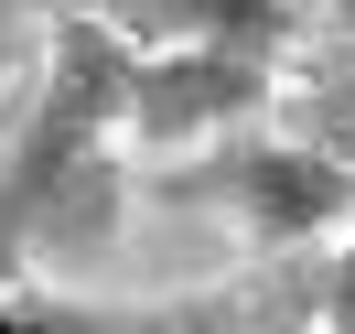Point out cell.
Wrapping results in <instances>:
<instances>
[{
	"mask_svg": "<svg viewBox=\"0 0 355 334\" xmlns=\"http://www.w3.org/2000/svg\"><path fill=\"white\" fill-rule=\"evenodd\" d=\"M280 130H302L312 151H334L355 173V54H334V65H312L302 87L280 97Z\"/></svg>",
	"mask_w": 355,
	"mask_h": 334,
	"instance_id": "obj_6",
	"label": "cell"
},
{
	"mask_svg": "<svg viewBox=\"0 0 355 334\" xmlns=\"http://www.w3.org/2000/svg\"><path fill=\"white\" fill-rule=\"evenodd\" d=\"M162 205H216L248 248H312L334 226H355V173L334 151H312L302 130H226L194 162L151 173Z\"/></svg>",
	"mask_w": 355,
	"mask_h": 334,
	"instance_id": "obj_2",
	"label": "cell"
},
{
	"mask_svg": "<svg viewBox=\"0 0 355 334\" xmlns=\"http://www.w3.org/2000/svg\"><path fill=\"white\" fill-rule=\"evenodd\" d=\"M312 312H323V324H355V237L334 248V269L312 281Z\"/></svg>",
	"mask_w": 355,
	"mask_h": 334,
	"instance_id": "obj_7",
	"label": "cell"
},
{
	"mask_svg": "<svg viewBox=\"0 0 355 334\" xmlns=\"http://www.w3.org/2000/svg\"><path fill=\"white\" fill-rule=\"evenodd\" d=\"M11 76H22V33H0V97H11Z\"/></svg>",
	"mask_w": 355,
	"mask_h": 334,
	"instance_id": "obj_9",
	"label": "cell"
},
{
	"mask_svg": "<svg viewBox=\"0 0 355 334\" xmlns=\"http://www.w3.org/2000/svg\"><path fill=\"white\" fill-rule=\"evenodd\" d=\"M76 11H108V0H0V22H76Z\"/></svg>",
	"mask_w": 355,
	"mask_h": 334,
	"instance_id": "obj_8",
	"label": "cell"
},
{
	"mask_svg": "<svg viewBox=\"0 0 355 334\" xmlns=\"http://www.w3.org/2000/svg\"><path fill=\"white\" fill-rule=\"evenodd\" d=\"M302 334H355V324H323V312H312V324H302Z\"/></svg>",
	"mask_w": 355,
	"mask_h": 334,
	"instance_id": "obj_10",
	"label": "cell"
},
{
	"mask_svg": "<svg viewBox=\"0 0 355 334\" xmlns=\"http://www.w3.org/2000/svg\"><path fill=\"white\" fill-rule=\"evenodd\" d=\"M130 33L108 11L44 22L33 97H0V281L97 269L130 216Z\"/></svg>",
	"mask_w": 355,
	"mask_h": 334,
	"instance_id": "obj_1",
	"label": "cell"
},
{
	"mask_svg": "<svg viewBox=\"0 0 355 334\" xmlns=\"http://www.w3.org/2000/svg\"><path fill=\"white\" fill-rule=\"evenodd\" d=\"M0 334H205L183 302H119L65 281H0Z\"/></svg>",
	"mask_w": 355,
	"mask_h": 334,
	"instance_id": "obj_5",
	"label": "cell"
},
{
	"mask_svg": "<svg viewBox=\"0 0 355 334\" xmlns=\"http://www.w3.org/2000/svg\"><path fill=\"white\" fill-rule=\"evenodd\" d=\"M280 108V65L269 54H226V44H130V140L183 151V140H226L248 119Z\"/></svg>",
	"mask_w": 355,
	"mask_h": 334,
	"instance_id": "obj_3",
	"label": "cell"
},
{
	"mask_svg": "<svg viewBox=\"0 0 355 334\" xmlns=\"http://www.w3.org/2000/svg\"><path fill=\"white\" fill-rule=\"evenodd\" d=\"M108 22L130 33V44H226V54H269V65H291V44H302V0H108Z\"/></svg>",
	"mask_w": 355,
	"mask_h": 334,
	"instance_id": "obj_4",
	"label": "cell"
},
{
	"mask_svg": "<svg viewBox=\"0 0 355 334\" xmlns=\"http://www.w3.org/2000/svg\"><path fill=\"white\" fill-rule=\"evenodd\" d=\"M334 11H345V22H355V0H334Z\"/></svg>",
	"mask_w": 355,
	"mask_h": 334,
	"instance_id": "obj_11",
	"label": "cell"
}]
</instances>
